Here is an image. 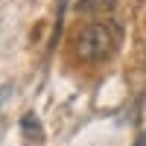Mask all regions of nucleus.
Wrapping results in <instances>:
<instances>
[{"instance_id": "4", "label": "nucleus", "mask_w": 146, "mask_h": 146, "mask_svg": "<svg viewBox=\"0 0 146 146\" xmlns=\"http://www.w3.org/2000/svg\"><path fill=\"white\" fill-rule=\"evenodd\" d=\"M135 146H146V135H143V137H140V140H137Z\"/></svg>"}, {"instance_id": "3", "label": "nucleus", "mask_w": 146, "mask_h": 146, "mask_svg": "<svg viewBox=\"0 0 146 146\" xmlns=\"http://www.w3.org/2000/svg\"><path fill=\"white\" fill-rule=\"evenodd\" d=\"M21 129H23V135H27V137H41V123L35 120V114H23Z\"/></svg>"}, {"instance_id": "2", "label": "nucleus", "mask_w": 146, "mask_h": 146, "mask_svg": "<svg viewBox=\"0 0 146 146\" xmlns=\"http://www.w3.org/2000/svg\"><path fill=\"white\" fill-rule=\"evenodd\" d=\"M76 9L82 12V15H105V12H111L114 9V0H76Z\"/></svg>"}, {"instance_id": "1", "label": "nucleus", "mask_w": 146, "mask_h": 146, "mask_svg": "<svg viewBox=\"0 0 146 146\" xmlns=\"http://www.w3.org/2000/svg\"><path fill=\"white\" fill-rule=\"evenodd\" d=\"M120 29L114 23H88L76 35V56L85 62H100L117 47Z\"/></svg>"}]
</instances>
